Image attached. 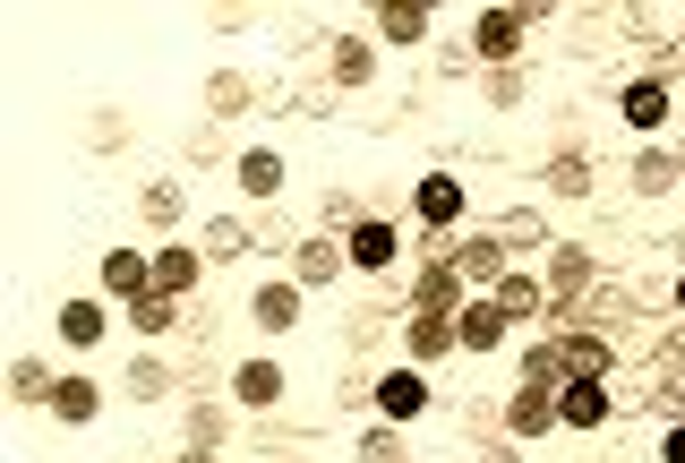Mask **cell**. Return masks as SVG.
I'll list each match as a JSON object with an SVG mask.
<instances>
[{
    "mask_svg": "<svg viewBox=\"0 0 685 463\" xmlns=\"http://www.w3.org/2000/svg\"><path fill=\"white\" fill-rule=\"evenodd\" d=\"M506 421H515L522 438H540V430L557 421V395H515V412H506Z\"/></svg>",
    "mask_w": 685,
    "mask_h": 463,
    "instance_id": "cell-9",
    "label": "cell"
},
{
    "mask_svg": "<svg viewBox=\"0 0 685 463\" xmlns=\"http://www.w3.org/2000/svg\"><path fill=\"white\" fill-rule=\"evenodd\" d=\"M292 318H300V292L292 284H266L258 292V327H292Z\"/></svg>",
    "mask_w": 685,
    "mask_h": 463,
    "instance_id": "cell-8",
    "label": "cell"
},
{
    "mask_svg": "<svg viewBox=\"0 0 685 463\" xmlns=\"http://www.w3.org/2000/svg\"><path fill=\"white\" fill-rule=\"evenodd\" d=\"M334 69H343V86H360V78H369V52H360V43H343V52H334Z\"/></svg>",
    "mask_w": 685,
    "mask_h": 463,
    "instance_id": "cell-21",
    "label": "cell"
},
{
    "mask_svg": "<svg viewBox=\"0 0 685 463\" xmlns=\"http://www.w3.org/2000/svg\"><path fill=\"white\" fill-rule=\"evenodd\" d=\"M515 34H522L515 9H489V18H480V52H489V61H506V52H515Z\"/></svg>",
    "mask_w": 685,
    "mask_h": 463,
    "instance_id": "cell-6",
    "label": "cell"
},
{
    "mask_svg": "<svg viewBox=\"0 0 685 463\" xmlns=\"http://www.w3.org/2000/svg\"><path fill=\"white\" fill-rule=\"evenodd\" d=\"M421 27H428L421 9H386V34H394V43H421Z\"/></svg>",
    "mask_w": 685,
    "mask_h": 463,
    "instance_id": "cell-18",
    "label": "cell"
},
{
    "mask_svg": "<svg viewBox=\"0 0 685 463\" xmlns=\"http://www.w3.org/2000/svg\"><path fill=\"white\" fill-rule=\"evenodd\" d=\"M52 412H61V421H86V412H95V387H86V378H61V387H52Z\"/></svg>",
    "mask_w": 685,
    "mask_h": 463,
    "instance_id": "cell-13",
    "label": "cell"
},
{
    "mask_svg": "<svg viewBox=\"0 0 685 463\" xmlns=\"http://www.w3.org/2000/svg\"><path fill=\"white\" fill-rule=\"evenodd\" d=\"M446 343H455V327H446L437 309H421V318H412V352H446Z\"/></svg>",
    "mask_w": 685,
    "mask_h": 463,
    "instance_id": "cell-15",
    "label": "cell"
},
{
    "mask_svg": "<svg viewBox=\"0 0 685 463\" xmlns=\"http://www.w3.org/2000/svg\"><path fill=\"white\" fill-rule=\"evenodd\" d=\"M377 403H386V421H412V412H421V403H428V387H421V378H412V369H394L386 387H377Z\"/></svg>",
    "mask_w": 685,
    "mask_h": 463,
    "instance_id": "cell-4",
    "label": "cell"
},
{
    "mask_svg": "<svg viewBox=\"0 0 685 463\" xmlns=\"http://www.w3.org/2000/svg\"><path fill=\"white\" fill-rule=\"evenodd\" d=\"M677 300H685V275H677Z\"/></svg>",
    "mask_w": 685,
    "mask_h": 463,
    "instance_id": "cell-23",
    "label": "cell"
},
{
    "mask_svg": "<svg viewBox=\"0 0 685 463\" xmlns=\"http://www.w3.org/2000/svg\"><path fill=\"white\" fill-rule=\"evenodd\" d=\"M61 335H69V343H95V335H103V309H95V300H69V309H61Z\"/></svg>",
    "mask_w": 685,
    "mask_h": 463,
    "instance_id": "cell-14",
    "label": "cell"
},
{
    "mask_svg": "<svg viewBox=\"0 0 685 463\" xmlns=\"http://www.w3.org/2000/svg\"><path fill=\"white\" fill-rule=\"evenodd\" d=\"M557 361H565V369H600V335H574V343H565Z\"/></svg>",
    "mask_w": 685,
    "mask_h": 463,
    "instance_id": "cell-19",
    "label": "cell"
},
{
    "mask_svg": "<svg viewBox=\"0 0 685 463\" xmlns=\"http://www.w3.org/2000/svg\"><path fill=\"white\" fill-rule=\"evenodd\" d=\"M497 335H506V309H489V300H471L455 318V343H471V352H497Z\"/></svg>",
    "mask_w": 685,
    "mask_h": 463,
    "instance_id": "cell-2",
    "label": "cell"
},
{
    "mask_svg": "<svg viewBox=\"0 0 685 463\" xmlns=\"http://www.w3.org/2000/svg\"><path fill=\"white\" fill-rule=\"evenodd\" d=\"M274 395H283V378H274L266 361H249V369H240V403H274Z\"/></svg>",
    "mask_w": 685,
    "mask_h": 463,
    "instance_id": "cell-16",
    "label": "cell"
},
{
    "mask_svg": "<svg viewBox=\"0 0 685 463\" xmlns=\"http://www.w3.org/2000/svg\"><path fill=\"white\" fill-rule=\"evenodd\" d=\"M497 309H506V318H531V309H540V284H531V275H506V284H497Z\"/></svg>",
    "mask_w": 685,
    "mask_h": 463,
    "instance_id": "cell-12",
    "label": "cell"
},
{
    "mask_svg": "<svg viewBox=\"0 0 685 463\" xmlns=\"http://www.w3.org/2000/svg\"><path fill=\"white\" fill-rule=\"evenodd\" d=\"M300 275H309V284H326V275H334V249H326V240H318V249H300Z\"/></svg>",
    "mask_w": 685,
    "mask_h": 463,
    "instance_id": "cell-20",
    "label": "cell"
},
{
    "mask_svg": "<svg viewBox=\"0 0 685 463\" xmlns=\"http://www.w3.org/2000/svg\"><path fill=\"white\" fill-rule=\"evenodd\" d=\"M103 284H112V292H146V284H155V258H137V249H112V258H103Z\"/></svg>",
    "mask_w": 685,
    "mask_h": 463,
    "instance_id": "cell-3",
    "label": "cell"
},
{
    "mask_svg": "<svg viewBox=\"0 0 685 463\" xmlns=\"http://www.w3.org/2000/svg\"><path fill=\"white\" fill-rule=\"evenodd\" d=\"M625 121H634V130H660V121H668V95H660V86H634V95H625Z\"/></svg>",
    "mask_w": 685,
    "mask_h": 463,
    "instance_id": "cell-11",
    "label": "cell"
},
{
    "mask_svg": "<svg viewBox=\"0 0 685 463\" xmlns=\"http://www.w3.org/2000/svg\"><path fill=\"white\" fill-rule=\"evenodd\" d=\"M386 258H394V232L386 224H360L352 232V266H386Z\"/></svg>",
    "mask_w": 685,
    "mask_h": 463,
    "instance_id": "cell-10",
    "label": "cell"
},
{
    "mask_svg": "<svg viewBox=\"0 0 685 463\" xmlns=\"http://www.w3.org/2000/svg\"><path fill=\"white\" fill-rule=\"evenodd\" d=\"M557 421H574V430H600V421H609V387H565V395H557Z\"/></svg>",
    "mask_w": 685,
    "mask_h": 463,
    "instance_id": "cell-1",
    "label": "cell"
},
{
    "mask_svg": "<svg viewBox=\"0 0 685 463\" xmlns=\"http://www.w3.org/2000/svg\"><path fill=\"white\" fill-rule=\"evenodd\" d=\"M421 215H428V224H455V215H463V189L446 181V172H437V181H421Z\"/></svg>",
    "mask_w": 685,
    "mask_h": 463,
    "instance_id": "cell-5",
    "label": "cell"
},
{
    "mask_svg": "<svg viewBox=\"0 0 685 463\" xmlns=\"http://www.w3.org/2000/svg\"><path fill=\"white\" fill-rule=\"evenodd\" d=\"M240 181H249L258 198H274V189H283V164H274V155H249V164H240Z\"/></svg>",
    "mask_w": 685,
    "mask_h": 463,
    "instance_id": "cell-17",
    "label": "cell"
},
{
    "mask_svg": "<svg viewBox=\"0 0 685 463\" xmlns=\"http://www.w3.org/2000/svg\"><path fill=\"white\" fill-rule=\"evenodd\" d=\"M197 284V249H164L155 258V292H189Z\"/></svg>",
    "mask_w": 685,
    "mask_h": 463,
    "instance_id": "cell-7",
    "label": "cell"
},
{
    "mask_svg": "<svg viewBox=\"0 0 685 463\" xmlns=\"http://www.w3.org/2000/svg\"><path fill=\"white\" fill-rule=\"evenodd\" d=\"M660 455H668V463H685V430H668V446H660Z\"/></svg>",
    "mask_w": 685,
    "mask_h": 463,
    "instance_id": "cell-22",
    "label": "cell"
}]
</instances>
